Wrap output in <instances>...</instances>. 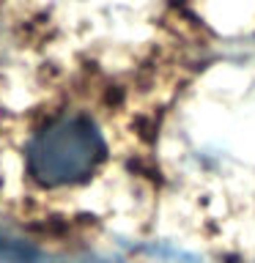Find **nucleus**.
Masks as SVG:
<instances>
[{
	"mask_svg": "<svg viewBox=\"0 0 255 263\" xmlns=\"http://www.w3.org/2000/svg\"><path fill=\"white\" fill-rule=\"evenodd\" d=\"M104 135L85 112H63L47 121L25 148V170L41 189L80 186L102 167Z\"/></svg>",
	"mask_w": 255,
	"mask_h": 263,
	"instance_id": "obj_1",
	"label": "nucleus"
},
{
	"mask_svg": "<svg viewBox=\"0 0 255 263\" xmlns=\"http://www.w3.org/2000/svg\"><path fill=\"white\" fill-rule=\"evenodd\" d=\"M61 263H110V260H102V258H80V260H61Z\"/></svg>",
	"mask_w": 255,
	"mask_h": 263,
	"instance_id": "obj_2",
	"label": "nucleus"
}]
</instances>
